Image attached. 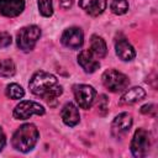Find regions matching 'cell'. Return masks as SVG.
<instances>
[{
  "instance_id": "e0dca14e",
  "label": "cell",
  "mask_w": 158,
  "mask_h": 158,
  "mask_svg": "<svg viewBox=\"0 0 158 158\" xmlns=\"http://www.w3.org/2000/svg\"><path fill=\"white\" fill-rule=\"evenodd\" d=\"M16 73L15 63L11 59H2L0 60V75L4 78L14 77Z\"/></svg>"
},
{
  "instance_id": "277c9868",
  "label": "cell",
  "mask_w": 158,
  "mask_h": 158,
  "mask_svg": "<svg viewBox=\"0 0 158 158\" xmlns=\"http://www.w3.org/2000/svg\"><path fill=\"white\" fill-rule=\"evenodd\" d=\"M101 80H102L104 86L111 93L125 91L130 84L128 78L123 73H121L116 69H107L106 72H104Z\"/></svg>"
},
{
  "instance_id": "d6986e66",
  "label": "cell",
  "mask_w": 158,
  "mask_h": 158,
  "mask_svg": "<svg viewBox=\"0 0 158 158\" xmlns=\"http://www.w3.org/2000/svg\"><path fill=\"white\" fill-rule=\"evenodd\" d=\"M110 9L115 15H123L128 11V2L127 0H112Z\"/></svg>"
},
{
  "instance_id": "9c48e42d",
  "label": "cell",
  "mask_w": 158,
  "mask_h": 158,
  "mask_svg": "<svg viewBox=\"0 0 158 158\" xmlns=\"http://www.w3.org/2000/svg\"><path fill=\"white\" fill-rule=\"evenodd\" d=\"M132 127V116L127 112H122L117 115L111 125V132L115 137H121L126 135Z\"/></svg>"
},
{
  "instance_id": "5bb4252c",
  "label": "cell",
  "mask_w": 158,
  "mask_h": 158,
  "mask_svg": "<svg viewBox=\"0 0 158 158\" xmlns=\"http://www.w3.org/2000/svg\"><path fill=\"white\" fill-rule=\"evenodd\" d=\"M79 6L90 16H99L105 11L107 0H79Z\"/></svg>"
},
{
  "instance_id": "d4e9b609",
  "label": "cell",
  "mask_w": 158,
  "mask_h": 158,
  "mask_svg": "<svg viewBox=\"0 0 158 158\" xmlns=\"http://www.w3.org/2000/svg\"><path fill=\"white\" fill-rule=\"evenodd\" d=\"M73 5V0H60V6L63 9H69Z\"/></svg>"
},
{
  "instance_id": "6da1fadb",
  "label": "cell",
  "mask_w": 158,
  "mask_h": 158,
  "mask_svg": "<svg viewBox=\"0 0 158 158\" xmlns=\"http://www.w3.org/2000/svg\"><path fill=\"white\" fill-rule=\"evenodd\" d=\"M28 88L32 94L44 99L49 104L51 101L57 100V98H59L63 93V88L58 83L57 78L44 70H38L31 77Z\"/></svg>"
},
{
  "instance_id": "7a4b0ae2",
  "label": "cell",
  "mask_w": 158,
  "mask_h": 158,
  "mask_svg": "<svg viewBox=\"0 0 158 158\" xmlns=\"http://www.w3.org/2000/svg\"><path fill=\"white\" fill-rule=\"evenodd\" d=\"M38 137L40 133L37 127L33 123H25L20 126L12 135L11 144L16 151L27 153L31 149H33L38 141Z\"/></svg>"
},
{
  "instance_id": "52a82bcc",
  "label": "cell",
  "mask_w": 158,
  "mask_h": 158,
  "mask_svg": "<svg viewBox=\"0 0 158 158\" xmlns=\"http://www.w3.org/2000/svg\"><path fill=\"white\" fill-rule=\"evenodd\" d=\"M73 91H74L75 101L79 105V107L84 110H88L91 107L95 100V96H96V90L93 86L86 85V84H79L74 86Z\"/></svg>"
},
{
  "instance_id": "30bf717a",
  "label": "cell",
  "mask_w": 158,
  "mask_h": 158,
  "mask_svg": "<svg viewBox=\"0 0 158 158\" xmlns=\"http://www.w3.org/2000/svg\"><path fill=\"white\" fill-rule=\"evenodd\" d=\"M115 49H116V54L120 59L128 62L132 60L136 57V51L132 47V44L127 41L126 37H123L122 35H118L115 40Z\"/></svg>"
},
{
  "instance_id": "ffe728a7",
  "label": "cell",
  "mask_w": 158,
  "mask_h": 158,
  "mask_svg": "<svg viewBox=\"0 0 158 158\" xmlns=\"http://www.w3.org/2000/svg\"><path fill=\"white\" fill-rule=\"evenodd\" d=\"M38 11L44 17H51L53 15V5L52 0H37Z\"/></svg>"
},
{
  "instance_id": "5b68a950",
  "label": "cell",
  "mask_w": 158,
  "mask_h": 158,
  "mask_svg": "<svg viewBox=\"0 0 158 158\" xmlns=\"http://www.w3.org/2000/svg\"><path fill=\"white\" fill-rule=\"evenodd\" d=\"M149 146H151L149 133L143 128L136 130V132L133 135V138L131 141V152H132V154L137 158L146 157L148 154Z\"/></svg>"
},
{
  "instance_id": "8fae6325",
  "label": "cell",
  "mask_w": 158,
  "mask_h": 158,
  "mask_svg": "<svg viewBox=\"0 0 158 158\" xmlns=\"http://www.w3.org/2000/svg\"><path fill=\"white\" fill-rule=\"evenodd\" d=\"M25 10L23 0H0V14L6 17H16Z\"/></svg>"
},
{
  "instance_id": "cb8c5ba5",
  "label": "cell",
  "mask_w": 158,
  "mask_h": 158,
  "mask_svg": "<svg viewBox=\"0 0 158 158\" xmlns=\"http://www.w3.org/2000/svg\"><path fill=\"white\" fill-rule=\"evenodd\" d=\"M5 144H6V136H5L4 131H2V128L0 127V151L4 149Z\"/></svg>"
},
{
  "instance_id": "44dd1931",
  "label": "cell",
  "mask_w": 158,
  "mask_h": 158,
  "mask_svg": "<svg viewBox=\"0 0 158 158\" xmlns=\"http://www.w3.org/2000/svg\"><path fill=\"white\" fill-rule=\"evenodd\" d=\"M12 42V38H11V35L7 33V32H4V31H0V48H5V47H9Z\"/></svg>"
},
{
  "instance_id": "8992f818",
  "label": "cell",
  "mask_w": 158,
  "mask_h": 158,
  "mask_svg": "<svg viewBox=\"0 0 158 158\" xmlns=\"http://www.w3.org/2000/svg\"><path fill=\"white\" fill-rule=\"evenodd\" d=\"M46 112L44 107L32 100H23L20 101L14 109V117L16 120H27L32 115H43Z\"/></svg>"
},
{
  "instance_id": "7402d4cb",
  "label": "cell",
  "mask_w": 158,
  "mask_h": 158,
  "mask_svg": "<svg viewBox=\"0 0 158 158\" xmlns=\"http://www.w3.org/2000/svg\"><path fill=\"white\" fill-rule=\"evenodd\" d=\"M98 109L101 115H105L107 111V99L105 95H100V99L98 101Z\"/></svg>"
},
{
  "instance_id": "ba28073f",
  "label": "cell",
  "mask_w": 158,
  "mask_h": 158,
  "mask_svg": "<svg viewBox=\"0 0 158 158\" xmlns=\"http://www.w3.org/2000/svg\"><path fill=\"white\" fill-rule=\"evenodd\" d=\"M60 42L67 48L79 49L84 43L83 31L79 27H69L63 32V35L60 37Z\"/></svg>"
},
{
  "instance_id": "ac0fdd59",
  "label": "cell",
  "mask_w": 158,
  "mask_h": 158,
  "mask_svg": "<svg viewBox=\"0 0 158 158\" xmlns=\"http://www.w3.org/2000/svg\"><path fill=\"white\" fill-rule=\"evenodd\" d=\"M6 96L12 99V100H17V99H22L23 95H25V90L22 89L21 85L16 84V83H11L6 86Z\"/></svg>"
},
{
  "instance_id": "3957f363",
  "label": "cell",
  "mask_w": 158,
  "mask_h": 158,
  "mask_svg": "<svg viewBox=\"0 0 158 158\" xmlns=\"http://www.w3.org/2000/svg\"><path fill=\"white\" fill-rule=\"evenodd\" d=\"M41 37V28L36 25H30L20 28L16 35L17 47L23 52H30L35 48L37 41Z\"/></svg>"
},
{
  "instance_id": "603a6c76",
  "label": "cell",
  "mask_w": 158,
  "mask_h": 158,
  "mask_svg": "<svg viewBox=\"0 0 158 158\" xmlns=\"http://www.w3.org/2000/svg\"><path fill=\"white\" fill-rule=\"evenodd\" d=\"M141 112H142V114H152V115H154V112H156V106H154L153 104L143 105V106L141 107Z\"/></svg>"
},
{
  "instance_id": "9a60e30c",
  "label": "cell",
  "mask_w": 158,
  "mask_h": 158,
  "mask_svg": "<svg viewBox=\"0 0 158 158\" xmlns=\"http://www.w3.org/2000/svg\"><path fill=\"white\" fill-rule=\"evenodd\" d=\"M146 96V91L144 89H142L141 86H133L131 89L125 90V93L121 96L120 104H126V105H131L135 104L139 100H142Z\"/></svg>"
},
{
  "instance_id": "7c38bea8",
  "label": "cell",
  "mask_w": 158,
  "mask_h": 158,
  "mask_svg": "<svg viewBox=\"0 0 158 158\" xmlns=\"http://www.w3.org/2000/svg\"><path fill=\"white\" fill-rule=\"evenodd\" d=\"M78 63L84 69L85 73H94L99 69L100 63L94 58V54L90 52V49H83L78 54Z\"/></svg>"
},
{
  "instance_id": "2e32d148",
  "label": "cell",
  "mask_w": 158,
  "mask_h": 158,
  "mask_svg": "<svg viewBox=\"0 0 158 158\" xmlns=\"http://www.w3.org/2000/svg\"><path fill=\"white\" fill-rule=\"evenodd\" d=\"M90 52L95 57H98V58H104L106 56V53H107V47H106L105 41L101 37L96 36V35L91 36V40H90Z\"/></svg>"
},
{
  "instance_id": "4fadbf2b",
  "label": "cell",
  "mask_w": 158,
  "mask_h": 158,
  "mask_svg": "<svg viewBox=\"0 0 158 158\" xmlns=\"http://www.w3.org/2000/svg\"><path fill=\"white\" fill-rule=\"evenodd\" d=\"M60 117L63 120V122L69 126V127H73L75 126L77 123H79L80 121V115H79V110L78 107L73 104V102H67L62 111H60Z\"/></svg>"
}]
</instances>
